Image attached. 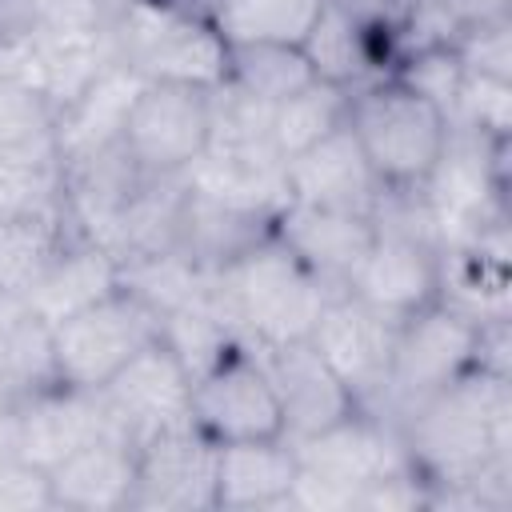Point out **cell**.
<instances>
[{
  "label": "cell",
  "mask_w": 512,
  "mask_h": 512,
  "mask_svg": "<svg viewBox=\"0 0 512 512\" xmlns=\"http://www.w3.org/2000/svg\"><path fill=\"white\" fill-rule=\"evenodd\" d=\"M56 108L40 88L0 76V152L52 136Z\"/></svg>",
  "instance_id": "30"
},
{
  "label": "cell",
  "mask_w": 512,
  "mask_h": 512,
  "mask_svg": "<svg viewBox=\"0 0 512 512\" xmlns=\"http://www.w3.org/2000/svg\"><path fill=\"white\" fill-rule=\"evenodd\" d=\"M144 4H156V8H168V12H184V16L216 20V4L220 0H144Z\"/></svg>",
  "instance_id": "34"
},
{
  "label": "cell",
  "mask_w": 512,
  "mask_h": 512,
  "mask_svg": "<svg viewBox=\"0 0 512 512\" xmlns=\"http://www.w3.org/2000/svg\"><path fill=\"white\" fill-rule=\"evenodd\" d=\"M272 232L336 296V292L348 288L352 272L360 268L364 252L372 248L376 224H372V216H356V212L312 208V204H284L276 212Z\"/></svg>",
  "instance_id": "18"
},
{
  "label": "cell",
  "mask_w": 512,
  "mask_h": 512,
  "mask_svg": "<svg viewBox=\"0 0 512 512\" xmlns=\"http://www.w3.org/2000/svg\"><path fill=\"white\" fill-rule=\"evenodd\" d=\"M480 332L484 324H476L448 300H436L400 320L384 376V396L372 416L384 420L388 412L404 420L420 400H428L432 392L464 376L472 364H480Z\"/></svg>",
  "instance_id": "6"
},
{
  "label": "cell",
  "mask_w": 512,
  "mask_h": 512,
  "mask_svg": "<svg viewBox=\"0 0 512 512\" xmlns=\"http://www.w3.org/2000/svg\"><path fill=\"white\" fill-rule=\"evenodd\" d=\"M156 336H160V312L144 296L120 284L104 300L52 324L56 380L68 388L100 392Z\"/></svg>",
  "instance_id": "7"
},
{
  "label": "cell",
  "mask_w": 512,
  "mask_h": 512,
  "mask_svg": "<svg viewBox=\"0 0 512 512\" xmlns=\"http://www.w3.org/2000/svg\"><path fill=\"white\" fill-rule=\"evenodd\" d=\"M52 508L72 512H112L132 508L136 496V444L120 432H108L48 472Z\"/></svg>",
  "instance_id": "20"
},
{
  "label": "cell",
  "mask_w": 512,
  "mask_h": 512,
  "mask_svg": "<svg viewBox=\"0 0 512 512\" xmlns=\"http://www.w3.org/2000/svg\"><path fill=\"white\" fill-rule=\"evenodd\" d=\"M116 288H120V260L104 244L76 232L24 300H28L32 316H40L52 328V324L68 320L72 312L104 300Z\"/></svg>",
  "instance_id": "22"
},
{
  "label": "cell",
  "mask_w": 512,
  "mask_h": 512,
  "mask_svg": "<svg viewBox=\"0 0 512 512\" xmlns=\"http://www.w3.org/2000/svg\"><path fill=\"white\" fill-rule=\"evenodd\" d=\"M308 340L328 360V368L340 376V384L356 396V408L376 412L384 396L388 360H392L396 320L380 316L376 308L360 304L348 292H336L324 300Z\"/></svg>",
  "instance_id": "11"
},
{
  "label": "cell",
  "mask_w": 512,
  "mask_h": 512,
  "mask_svg": "<svg viewBox=\"0 0 512 512\" xmlns=\"http://www.w3.org/2000/svg\"><path fill=\"white\" fill-rule=\"evenodd\" d=\"M332 292L284 248L276 232L208 272V304L248 348L304 340Z\"/></svg>",
  "instance_id": "2"
},
{
  "label": "cell",
  "mask_w": 512,
  "mask_h": 512,
  "mask_svg": "<svg viewBox=\"0 0 512 512\" xmlns=\"http://www.w3.org/2000/svg\"><path fill=\"white\" fill-rule=\"evenodd\" d=\"M100 400L112 416V424L132 440H148L152 432L188 420L192 404V376L180 364V356L168 348L164 336H156L148 348H140L104 388Z\"/></svg>",
  "instance_id": "13"
},
{
  "label": "cell",
  "mask_w": 512,
  "mask_h": 512,
  "mask_svg": "<svg viewBox=\"0 0 512 512\" xmlns=\"http://www.w3.org/2000/svg\"><path fill=\"white\" fill-rule=\"evenodd\" d=\"M300 472L288 504L296 508H352V500L396 472H408L400 428L356 408L352 416L292 440Z\"/></svg>",
  "instance_id": "4"
},
{
  "label": "cell",
  "mask_w": 512,
  "mask_h": 512,
  "mask_svg": "<svg viewBox=\"0 0 512 512\" xmlns=\"http://www.w3.org/2000/svg\"><path fill=\"white\" fill-rule=\"evenodd\" d=\"M12 212H68L64 164L52 136L0 152V216Z\"/></svg>",
  "instance_id": "26"
},
{
  "label": "cell",
  "mask_w": 512,
  "mask_h": 512,
  "mask_svg": "<svg viewBox=\"0 0 512 512\" xmlns=\"http://www.w3.org/2000/svg\"><path fill=\"white\" fill-rule=\"evenodd\" d=\"M300 460L288 436L216 448V508H280L292 496Z\"/></svg>",
  "instance_id": "21"
},
{
  "label": "cell",
  "mask_w": 512,
  "mask_h": 512,
  "mask_svg": "<svg viewBox=\"0 0 512 512\" xmlns=\"http://www.w3.org/2000/svg\"><path fill=\"white\" fill-rule=\"evenodd\" d=\"M344 124L384 188H424L452 140L448 112L396 72L352 88Z\"/></svg>",
  "instance_id": "3"
},
{
  "label": "cell",
  "mask_w": 512,
  "mask_h": 512,
  "mask_svg": "<svg viewBox=\"0 0 512 512\" xmlns=\"http://www.w3.org/2000/svg\"><path fill=\"white\" fill-rule=\"evenodd\" d=\"M272 224H276V216L216 200V196L192 188L184 176L180 212H176V252L184 260H192L196 268H204V272L224 268L228 260H236L240 252L260 244L272 232Z\"/></svg>",
  "instance_id": "19"
},
{
  "label": "cell",
  "mask_w": 512,
  "mask_h": 512,
  "mask_svg": "<svg viewBox=\"0 0 512 512\" xmlns=\"http://www.w3.org/2000/svg\"><path fill=\"white\" fill-rule=\"evenodd\" d=\"M316 80L328 84H344V88H360L384 72H392V60L384 52V44L364 32L336 0H324V8L316 12L312 28L300 40Z\"/></svg>",
  "instance_id": "23"
},
{
  "label": "cell",
  "mask_w": 512,
  "mask_h": 512,
  "mask_svg": "<svg viewBox=\"0 0 512 512\" xmlns=\"http://www.w3.org/2000/svg\"><path fill=\"white\" fill-rule=\"evenodd\" d=\"M148 80H140L128 64H120L116 56L68 100L56 108L52 120V144L64 168L84 164L92 156H100L104 148L120 144L124 136V120L140 96Z\"/></svg>",
  "instance_id": "17"
},
{
  "label": "cell",
  "mask_w": 512,
  "mask_h": 512,
  "mask_svg": "<svg viewBox=\"0 0 512 512\" xmlns=\"http://www.w3.org/2000/svg\"><path fill=\"white\" fill-rule=\"evenodd\" d=\"M24 316H32L28 300H24V296H16V292H4V288H0V336H8Z\"/></svg>",
  "instance_id": "33"
},
{
  "label": "cell",
  "mask_w": 512,
  "mask_h": 512,
  "mask_svg": "<svg viewBox=\"0 0 512 512\" xmlns=\"http://www.w3.org/2000/svg\"><path fill=\"white\" fill-rule=\"evenodd\" d=\"M228 40L216 20L168 12L144 0H128L116 32L112 52L148 84H200L220 88L228 80Z\"/></svg>",
  "instance_id": "5"
},
{
  "label": "cell",
  "mask_w": 512,
  "mask_h": 512,
  "mask_svg": "<svg viewBox=\"0 0 512 512\" xmlns=\"http://www.w3.org/2000/svg\"><path fill=\"white\" fill-rule=\"evenodd\" d=\"M440 288H444V248L432 236L376 228L372 248L364 252L344 292L400 324L412 312L436 304Z\"/></svg>",
  "instance_id": "10"
},
{
  "label": "cell",
  "mask_w": 512,
  "mask_h": 512,
  "mask_svg": "<svg viewBox=\"0 0 512 512\" xmlns=\"http://www.w3.org/2000/svg\"><path fill=\"white\" fill-rule=\"evenodd\" d=\"M212 92L200 84H144L128 120L124 152L144 176H184L212 136Z\"/></svg>",
  "instance_id": "8"
},
{
  "label": "cell",
  "mask_w": 512,
  "mask_h": 512,
  "mask_svg": "<svg viewBox=\"0 0 512 512\" xmlns=\"http://www.w3.org/2000/svg\"><path fill=\"white\" fill-rule=\"evenodd\" d=\"M408 468L432 488H468L508 472V384L500 372L472 364L464 376L420 400L400 420Z\"/></svg>",
  "instance_id": "1"
},
{
  "label": "cell",
  "mask_w": 512,
  "mask_h": 512,
  "mask_svg": "<svg viewBox=\"0 0 512 512\" xmlns=\"http://www.w3.org/2000/svg\"><path fill=\"white\" fill-rule=\"evenodd\" d=\"M316 80L308 56L300 44H276V40H252L228 48V80L224 88L252 96L260 104H280L292 92L308 88Z\"/></svg>",
  "instance_id": "25"
},
{
  "label": "cell",
  "mask_w": 512,
  "mask_h": 512,
  "mask_svg": "<svg viewBox=\"0 0 512 512\" xmlns=\"http://www.w3.org/2000/svg\"><path fill=\"white\" fill-rule=\"evenodd\" d=\"M80 228L68 212H12L0 216V288L28 296L48 264Z\"/></svg>",
  "instance_id": "24"
},
{
  "label": "cell",
  "mask_w": 512,
  "mask_h": 512,
  "mask_svg": "<svg viewBox=\"0 0 512 512\" xmlns=\"http://www.w3.org/2000/svg\"><path fill=\"white\" fill-rule=\"evenodd\" d=\"M192 424L212 444H240V440H276L284 436V412L276 388L248 344H232L212 368L192 380Z\"/></svg>",
  "instance_id": "9"
},
{
  "label": "cell",
  "mask_w": 512,
  "mask_h": 512,
  "mask_svg": "<svg viewBox=\"0 0 512 512\" xmlns=\"http://www.w3.org/2000/svg\"><path fill=\"white\" fill-rule=\"evenodd\" d=\"M52 384H60L52 360V328L40 316H24L8 336H0V404L16 408Z\"/></svg>",
  "instance_id": "29"
},
{
  "label": "cell",
  "mask_w": 512,
  "mask_h": 512,
  "mask_svg": "<svg viewBox=\"0 0 512 512\" xmlns=\"http://www.w3.org/2000/svg\"><path fill=\"white\" fill-rule=\"evenodd\" d=\"M32 28V0H0V44Z\"/></svg>",
  "instance_id": "32"
},
{
  "label": "cell",
  "mask_w": 512,
  "mask_h": 512,
  "mask_svg": "<svg viewBox=\"0 0 512 512\" xmlns=\"http://www.w3.org/2000/svg\"><path fill=\"white\" fill-rule=\"evenodd\" d=\"M348 100H352V88L328 84V80H312L308 88L280 100L272 108V144H276L280 160H288V156L312 148L316 140H324L328 132H336L348 120Z\"/></svg>",
  "instance_id": "27"
},
{
  "label": "cell",
  "mask_w": 512,
  "mask_h": 512,
  "mask_svg": "<svg viewBox=\"0 0 512 512\" xmlns=\"http://www.w3.org/2000/svg\"><path fill=\"white\" fill-rule=\"evenodd\" d=\"M4 508H52L48 472L24 464L20 456L0 460V512Z\"/></svg>",
  "instance_id": "31"
},
{
  "label": "cell",
  "mask_w": 512,
  "mask_h": 512,
  "mask_svg": "<svg viewBox=\"0 0 512 512\" xmlns=\"http://www.w3.org/2000/svg\"><path fill=\"white\" fill-rule=\"evenodd\" d=\"M216 448L192 416L168 424L136 444V496L132 508L196 512L216 508Z\"/></svg>",
  "instance_id": "12"
},
{
  "label": "cell",
  "mask_w": 512,
  "mask_h": 512,
  "mask_svg": "<svg viewBox=\"0 0 512 512\" xmlns=\"http://www.w3.org/2000/svg\"><path fill=\"white\" fill-rule=\"evenodd\" d=\"M16 416V456L40 472H52L60 460L80 452L84 444L120 432L100 400V392L52 384L12 408ZM124 436V432H120Z\"/></svg>",
  "instance_id": "14"
},
{
  "label": "cell",
  "mask_w": 512,
  "mask_h": 512,
  "mask_svg": "<svg viewBox=\"0 0 512 512\" xmlns=\"http://www.w3.org/2000/svg\"><path fill=\"white\" fill-rule=\"evenodd\" d=\"M384 184L368 168L356 136L348 124L316 140L312 148L296 152L284 160V196L288 204H312V208H336V212H356L372 216Z\"/></svg>",
  "instance_id": "15"
},
{
  "label": "cell",
  "mask_w": 512,
  "mask_h": 512,
  "mask_svg": "<svg viewBox=\"0 0 512 512\" xmlns=\"http://www.w3.org/2000/svg\"><path fill=\"white\" fill-rule=\"evenodd\" d=\"M256 356L276 388L288 440L312 436V432L356 412V396L340 384V376L328 368V360L312 348L308 336L272 344V348H256Z\"/></svg>",
  "instance_id": "16"
},
{
  "label": "cell",
  "mask_w": 512,
  "mask_h": 512,
  "mask_svg": "<svg viewBox=\"0 0 512 512\" xmlns=\"http://www.w3.org/2000/svg\"><path fill=\"white\" fill-rule=\"evenodd\" d=\"M320 8L324 0H220L216 28L224 32L228 44H252V40L300 44Z\"/></svg>",
  "instance_id": "28"
}]
</instances>
